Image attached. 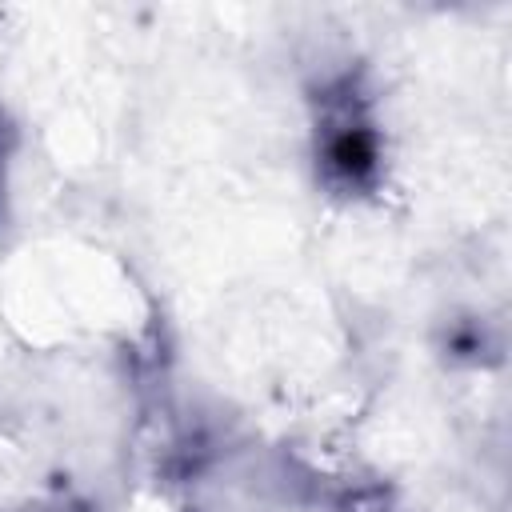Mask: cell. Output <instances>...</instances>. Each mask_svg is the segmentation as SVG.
I'll list each match as a JSON object with an SVG mask.
<instances>
[{"label": "cell", "instance_id": "6da1fadb", "mask_svg": "<svg viewBox=\"0 0 512 512\" xmlns=\"http://www.w3.org/2000/svg\"><path fill=\"white\" fill-rule=\"evenodd\" d=\"M376 160H380V140L368 128V120L348 108H336L324 124V168L332 172V180L356 188L372 180Z\"/></svg>", "mask_w": 512, "mask_h": 512}]
</instances>
